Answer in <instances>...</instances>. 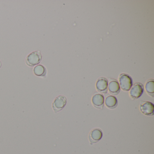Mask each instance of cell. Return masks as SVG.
Listing matches in <instances>:
<instances>
[{
  "label": "cell",
  "instance_id": "1",
  "mask_svg": "<svg viewBox=\"0 0 154 154\" xmlns=\"http://www.w3.org/2000/svg\"><path fill=\"white\" fill-rule=\"evenodd\" d=\"M119 82L121 89L124 91H128L133 85L131 77L127 74L122 73L119 77Z\"/></svg>",
  "mask_w": 154,
  "mask_h": 154
},
{
  "label": "cell",
  "instance_id": "2",
  "mask_svg": "<svg viewBox=\"0 0 154 154\" xmlns=\"http://www.w3.org/2000/svg\"><path fill=\"white\" fill-rule=\"evenodd\" d=\"M42 58V55L39 51H35L27 57L26 63L29 66H34L41 62Z\"/></svg>",
  "mask_w": 154,
  "mask_h": 154
},
{
  "label": "cell",
  "instance_id": "3",
  "mask_svg": "<svg viewBox=\"0 0 154 154\" xmlns=\"http://www.w3.org/2000/svg\"><path fill=\"white\" fill-rule=\"evenodd\" d=\"M130 96L132 100L138 99L144 92V86L140 83H136L131 88Z\"/></svg>",
  "mask_w": 154,
  "mask_h": 154
},
{
  "label": "cell",
  "instance_id": "4",
  "mask_svg": "<svg viewBox=\"0 0 154 154\" xmlns=\"http://www.w3.org/2000/svg\"><path fill=\"white\" fill-rule=\"evenodd\" d=\"M67 103V99L63 95H59L56 98L53 103V108L55 112L62 110Z\"/></svg>",
  "mask_w": 154,
  "mask_h": 154
},
{
  "label": "cell",
  "instance_id": "5",
  "mask_svg": "<svg viewBox=\"0 0 154 154\" xmlns=\"http://www.w3.org/2000/svg\"><path fill=\"white\" fill-rule=\"evenodd\" d=\"M140 109L143 114L147 116L154 115V105L150 102L142 101L140 106Z\"/></svg>",
  "mask_w": 154,
  "mask_h": 154
},
{
  "label": "cell",
  "instance_id": "6",
  "mask_svg": "<svg viewBox=\"0 0 154 154\" xmlns=\"http://www.w3.org/2000/svg\"><path fill=\"white\" fill-rule=\"evenodd\" d=\"M102 137V131L100 129L94 128L91 131L89 135V139L91 145L100 141Z\"/></svg>",
  "mask_w": 154,
  "mask_h": 154
},
{
  "label": "cell",
  "instance_id": "7",
  "mask_svg": "<svg viewBox=\"0 0 154 154\" xmlns=\"http://www.w3.org/2000/svg\"><path fill=\"white\" fill-rule=\"evenodd\" d=\"M97 91L103 94H106L108 92V81L105 77H100L97 80L96 84Z\"/></svg>",
  "mask_w": 154,
  "mask_h": 154
},
{
  "label": "cell",
  "instance_id": "8",
  "mask_svg": "<svg viewBox=\"0 0 154 154\" xmlns=\"http://www.w3.org/2000/svg\"><path fill=\"white\" fill-rule=\"evenodd\" d=\"M92 102L95 108L99 109H103L104 106V96L100 94H94L92 99Z\"/></svg>",
  "mask_w": 154,
  "mask_h": 154
},
{
  "label": "cell",
  "instance_id": "9",
  "mask_svg": "<svg viewBox=\"0 0 154 154\" xmlns=\"http://www.w3.org/2000/svg\"><path fill=\"white\" fill-rule=\"evenodd\" d=\"M109 90L110 93L113 95H117L120 91V87L119 82L116 80L110 82L109 85Z\"/></svg>",
  "mask_w": 154,
  "mask_h": 154
},
{
  "label": "cell",
  "instance_id": "10",
  "mask_svg": "<svg viewBox=\"0 0 154 154\" xmlns=\"http://www.w3.org/2000/svg\"><path fill=\"white\" fill-rule=\"evenodd\" d=\"M105 105L110 109H114L118 105V100L115 96L109 95L106 97L105 101Z\"/></svg>",
  "mask_w": 154,
  "mask_h": 154
},
{
  "label": "cell",
  "instance_id": "11",
  "mask_svg": "<svg viewBox=\"0 0 154 154\" xmlns=\"http://www.w3.org/2000/svg\"><path fill=\"white\" fill-rule=\"evenodd\" d=\"M146 92L149 96L152 97L154 96V81L153 79H150L146 82L145 85Z\"/></svg>",
  "mask_w": 154,
  "mask_h": 154
},
{
  "label": "cell",
  "instance_id": "12",
  "mask_svg": "<svg viewBox=\"0 0 154 154\" xmlns=\"http://www.w3.org/2000/svg\"><path fill=\"white\" fill-rule=\"evenodd\" d=\"M34 72L37 76H45L46 74V69L43 65H38L34 68Z\"/></svg>",
  "mask_w": 154,
  "mask_h": 154
},
{
  "label": "cell",
  "instance_id": "13",
  "mask_svg": "<svg viewBox=\"0 0 154 154\" xmlns=\"http://www.w3.org/2000/svg\"><path fill=\"white\" fill-rule=\"evenodd\" d=\"M2 66V63L1 62V61H0V67H1Z\"/></svg>",
  "mask_w": 154,
  "mask_h": 154
}]
</instances>
